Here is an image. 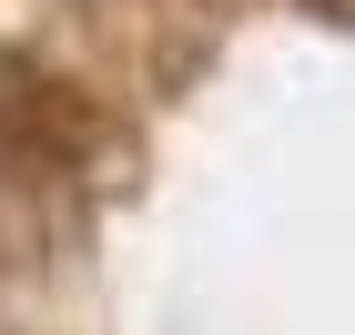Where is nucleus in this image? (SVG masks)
I'll use <instances>...</instances> for the list:
<instances>
[{
    "mask_svg": "<svg viewBox=\"0 0 355 335\" xmlns=\"http://www.w3.org/2000/svg\"><path fill=\"white\" fill-rule=\"evenodd\" d=\"M315 21H335V31H355V0H304Z\"/></svg>",
    "mask_w": 355,
    "mask_h": 335,
    "instance_id": "obj_2",
    "label": "nucleus"
},
{
    "mask_svg": "<svg viewBox=\"0 0 355 335\" xmlns=\"http://www.w3.org/2000/svg\"><path fill=\"white\" fill-rule=\"evenodd\" d=\"M0 153L21 173H82L102 153V112L41 61H0Z\"/></svg>",
    "mask_w": 355,
    "mask_h": 335,
    "instance_id": "obj_1",
    "label": "nucleus"
}]
</instances>
